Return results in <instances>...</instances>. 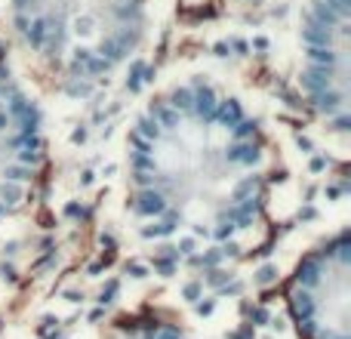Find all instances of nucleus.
I'll list each match as a JSON object with an SVG mask.
<instances>
[{"instance_id": "f257e3e1", "label": "nucleus", "mask_w": 351, "mask_h": 339, "mask_svg": "<svg viewBox=\"0 0 351 339\" xmlns=\"http://www.w3.org/2000/svg\"><path fill=\"white\" fill-rule=\"evenodd\" d=\"M280 182L271 124L222 74L167 78L123 130V219L139 244L188 266H222L262 247Z\"/></svg>"}, {"instance_id": "f03ea898", "label": "nucleus", "mask_w": 351, "mask_h": 339, "mask_svg": "<svg viewBox=\"0 0 351 339\" xmlns=\"http://www.w3.org/2000/svg\"><path fill=\"white\" fill-rule=\"evenodd\" d=\"M152 0H6L16 62L37 90L86 96L139 56Z\"/></svg>"}, {"instance_id": "7ed1b4c3", "label": "nucleus", "mask_w": 351, "mask_h": 339, "mask_svg": "<svg viewBox=\"0 0 351 339\" xmlns=\"http://www.w3.org/2000/svg\"><path fill=\"white\" fill-rule=\"evenodd\" d=\"M348 0H302L293 28V84L317 127L348 136Z\"/></svg>"}, {"instance_id": "20e7f679", "label": "nucleus", "mask_w": 351, "mask_h": 339, "mask_svg": "<svg viewBox=\"0 0 351 339\" xmlns=\"http://www.w3.org/2000/svg\"><path fill=\"white\" fill-rule=\"evenodd\" d=\"M34 90L22 68L0 56V225L22 216L47 182L49 130Z\"/></svg>"}, {"instance_id": "39448f33", "label": "nucleus", "mask_w": 351, "mask_h": 339, "mask_svg": "<svg viewBox=\"0 0 351 339\" xmlns=\"http://www.w3.org/2000/svg\"><path fill=\"white\" fill-rule=\"evenodd\" d=\"M348 272L351 237L346 225H336L299 256L284 284L287 312L296 324L299 339H351Z\"/></svg>"}, {"instance_id": "423d86ee", "label": "nucleus", "mask_w": 351, "mask_h": 339, "mask_svg": "<svg viewBox=\"0 0 351 339\" xmlns=\"http://www.w3.org/2000/svg\"><path fill=\"white\" fill-rule=\"evenodd\" d=\"M222 3H228L231 10H265V6L278 3V0H222Z\"/></svg>"}]
</instances>
